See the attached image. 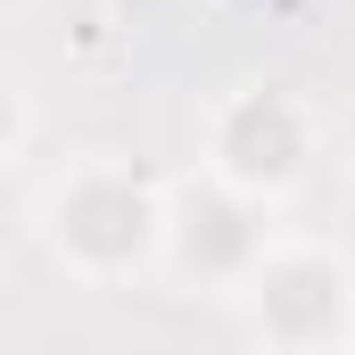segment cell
I'll list each match as a JSON object with an SVG mask.
<instances>
[{
	"label": "cell",
	"instance_id": "6da1fadb",
	"mask_svg": "<svg viewBox=\"0 0 355 355\" xmlns=\"http://www.w3.org/2000/svg\"><path fill=\"white\" fill-rule=\"evenodd\" d=\"M248 297H257V322L272 331V347L289 355H322L347 339V314H355V281L339 257H322V248H265L248 281H240Z\"/></svg>",
	"mask_w": 355,
	"mask_h": 355
},
{
	"label": "cell",
	"instance_id": "7a4b0ae2",
	"mask_svg": "<svg viewBox=\"0 0 355 355\" xmlns=\"http://www.w3.org/2000/svg\"><path fill=\"white\" fill-rule=\"evenodd\" d=\"M157 198L141 190L132 174H83L58 207H50V240H58V257H75L83 272H116L132 265L149 240H157Z\"/></svg>",
	"mask_w": 355,
	"mask_h": 355
},
{
	"label": "cell",
	"instance_id": "3957f363",
	"mask_svg": "<svg viewBox=\"0 0 355 355\" xmlns=\"http://www.w3.org/2000/svg\"><path fill=\"white\" fill-rule=\"evenodd\" d=\"M215 166L232 190H289L306 174V107L289 91H240L215 124Z\"/></svg>",
	"mask_w": 355,
	"mask_h": 355
},
{
	"label": "cell",
	"instance_id": "277c9868",
	"mask_svg": "<svg viewBox=\"0 0 355 355\" xmlns=\"http://www.w3.org/2000/svg\"><path fill=\"white\" fill-rule=\"evenodd\" d=\"M17 141H25V99H17V91L0 83V157H8Z\"/></svg>",
	"mask_w": 355,
	"mask_h": 355
},
{
	"label": "cell",
	"instance_id": "5b68a950",
	"mask_svg": "<svg viewBox=\"0 0 355 355\" xmlns=\"http://www.w3.org/2000/svg\"><path fill=\"white\" fill-rule=\"evenodd\" d=\"M17 232V198H8V182H0V240Z\"/></svg>",
	"mask_w": 355,
	"mask_h": 355
}]
</instances>
